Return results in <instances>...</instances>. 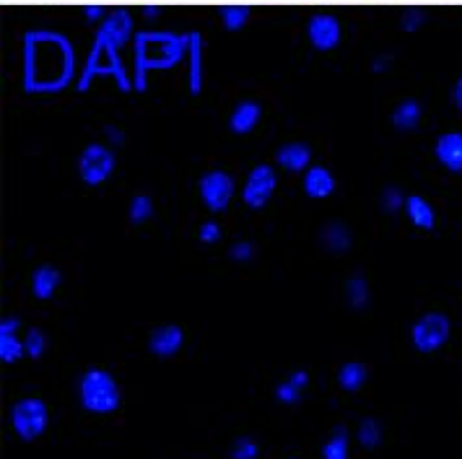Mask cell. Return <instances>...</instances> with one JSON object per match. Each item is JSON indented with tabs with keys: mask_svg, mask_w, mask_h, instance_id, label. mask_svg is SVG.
Masks as SVG:
<instances>
[{
	"mask_svg": "<svg viewBox=\"0 0 462 459\" xmlns=\"http://www.w3.org/2000/svg\"><path fill=\"white\" fill-rule=\"evenodd\" d=\"M73 50L58 32H29L23 37V88L29 94H58L73 81Z\"/></svg>",
	"mask_w": 462,
	"mask_h": 459,
	"instance_id": "cell-1",
	"label": "cell"
},
{
	"mask_svg": "<svg viewBox=\"0 0 462 459\" xmlns=\"http://www.w3.org/2000/svg\"><path fill=\"white\" fill-rule=\"evenodd\" d=\"M189 52V34L141 32L135 37V88L146 91L151 70H169Z\"/></svg>",
	"mask_w": 462,
	"mask_h": 459,
	"instance_id": "cell-2",
	"label": "cell"
},
{
	"mask_svg": "<svg viewBox=\"0 0 462 459\" xmlns=\"http://www.w3.org/2000/svg\"><path fill=\"white\" fill-rule=\"evenodd\" d=\"M81 405L88 413L106 416L120 408V387L105 369H88L81 379Z\"/></svg>",
	"mask_w": 462,
	"mask_h": 459,
	"instance_id": "cell-3",
	"label": "cell"
},
{
	"mask_svg": "<svg viewBox=\"0 0 462 459\" xmlns=\"http://www.w3.org/2000/svg\"><path fill=\"white\" fill-rule=\"evenodd\" d=\"M117 50H120V47L115 42H109V40H105L102 34L97 37L94 50H91V55H88V63H86L84 68V76H81V81H79V91H88L94 76H115L120 88H123V91H130V81H127L125 68L120 63Z\"/></svg>",
	"mask_w": 462,
	"mask_h": 459,
	"instance_id": "cell-4",
	"label": "cell"
},
{
	"mask_svg": "<svg viewBox=\"0 0 462 459\" xmlns=\"http://www.w3.org/2000/svg\"><path fill=\"white\" fill-rule=\"evenodd\" d=\"M115 167H117L115 148L105 143H88L79 156V179L86 188H99L115 174Z\"/></svg>",
	"mask_w": 462,
	"mask_h": 459,
	"instance_id": "cell-5",
	"label": "cell"
},
{
	"mask_svg": "<svg viewBox=\"0 0 462 459\" xmlns=\"http://www.w3.org/2000/svg\"><path fill=\"white\" fill-rule=\"evenodd\" d=\"M452 335V322L441 312H426L411 327V340L419 353H437Z\"/></svg>",
	"mask_w": 462,
	"mask_h": 459,
	"instance_id": "cell-6",
	"label": "cell"
},
{
	"mask_svg": "<svg viewBox=\"0 0 462 459\" xmlns=\"http://www.w3.org/2000/svg\"><path fill=\"white\" fill-rule=\"evenodd\" d=\"M198 192H200V200L210 213H224L229 208L234 195H236V182L229 171L224 169H210L200 177L198 182Z\"/></svg>",
	"mask_w": 462,
	"mask_h": 459,
	"instance_id": "cell-7",
	"label": "cell"
},
{
	"mask_svg": "<svg viewBox=\"0 0 462 459\" xmlns=\"http://www.w3.org/2000/svg\"><path fill=\"white\" fill-rule=\"evenodd\" d=\"M47 405L37 397H26L19 399L11 410V423L14 431L23 438V441H34L37 436H42V431L47 428Z\"/></svg>",
	"mask_w": 462,
	"mask_h": 459,
	"instance_id": "cell-8",
	"label": "cell"
},
{
	"mask_svg": "<svg viewBox=\"0 0 462 459\" xmlns=\"http://www.w3.org/2000/svg\"><path fill=\"white\" fill-rule=\"evenodd\" d=\"M275 188H278V174L271 164H257L247 174L245 188H242V203L250 210H263L273 200Z\"/></svg>",
	"mask_w": 462,
	"mask_h": 459,
	"instance_id": "cell-9",
	"label": "cell"
},
{
	"mask_svg": "<svg viewBox=\"0 0 462 459\" xmlns=\"http://www.w3.org/2000/svg\"><path fill=\"white\" fill-rule=\"evenodd\" d=\"M307 40L317 52H333L343 40V26L330 14H317L307 22Z\"/></svg>",
	"mask_w": 462,
	"mask_h": 459,
	"instance_id": "cell-10",
	"label": "cell"
},
{
	"mask_svg": "<svg viewBox=\"0 0 462 459\" xmlns=\"http://www.w3.org/2000/svg\"><path fill=\"white\" fill-rule=\"evenodd\" d=\"M317 239H319V247L328 252V254H333V257H343V254H348L351 247H354V231H351L348 224H343L337 218L325 221L319 226Z\"/></svg>",
	"mask_w": 462,
	"mask_h": 459,
	"instance_id": "cell-11",
	"label": "cell"
},
{
	"mask_svg": "<svg viewBox=\"0 0 462 459\" xmlns=\"http://www.w3.org/2000/svg\"><path fill=\"white\" fill-rule=\"evenodd\" d=\"M434 159L449 174H462V133L449 130L434 141Z\"/></svg>",
	"mask_w": 462,
	"mask_h": 459,
	"instance_id": "cell-12",
	"label": "cell"
},
{
	"mask_svg": "<svg viewBox=\"0 0 462 459\" xmlns=\"http://www.w3.org/2000/svg\"><path fill=\"white\" fill-rule=\"evenodd\" d=\"M312 146L304 141H291L275 151V164L289 171V174H304L307 169L312 167Z\"/></svg>",
	"mask_w": 462,
	"mask_h": 459,
	"instance_id": "cell-13",
	"label": "cell"
},
{
	"mask_svg": "<svg viewBox=\"0 0 462 459\" xmlns=\"http://www.w3.org/2000/svg\"><path fill=\"white\" fill-rule=\"evenodd\" d=\"M185 345V330L180 325H162L148 337V351L156 358H171Z\"/></svg>",
	"mask_w": 462,
	"mask_h": 459,
	"instance_id": "cell-14",
	"label": "cell"
},
{
	"mask_svg": "<svg viewBox=\"0 0 462 459\" xmlns=\"http://www.w3.org/2000/svg\"><path fill=\"white\" fill-rule=\"evenodd\" d=\"M301 188L310 200H328L336 192V174L328 167H310L301 177Z\"/></svg>",
	"mask_w": 462,
	"mask_h": 459,
	"instance_id": "cell-15",
	"label": "cell"
},
{
	"mask_svg": "<svg viewBox=\"0 0 462 459\" xmlns=\"http://www.w3.org/2000/svg\"><path fill=\"white\" fill-rule=\"evenodd\" d=\"M402 210H405V218H408L411 226H416L420 231L437 229V210L423 195H408Z\"/></svg>",
	"mask_w": 462,
	"mask_h": 459,
	"instance_id": "cell-16",
	"label": "cell"
},
{
	"mask_svg": "<svg viewBox=\"0 0 462 459\" xmlns=\"http://www.w3.org/2000/svg\"><path fill=\"white\" fill-rule=\"evenodd\" d=\"M260 117H263V106L253 102V99H245L231 109L229 115V133L234 135H250L254 127L260 125Z\"/></svg>",
	"mask_w": 462,
	"mask_h": 459,
	"instance_id": "cell-17",
	"label": "cell"
},
{
	"mask_svg": "<svg viewBox=\"0 0 462 459\" xmlns=\"http://www.w3.org/2000/svg\"><path fill=\"white\" fill-rule=\"evenodd\" d=\"M63 283V272L58 271L55 265H40L37 271L32 272V293L40 301H50L55 291Z\"/></svg>",
	"mask_w": 462,
	"mask_h": 459,
	"instance_id": "cell-18",
	"label": "cell"
},
{
	"mask_svg": "<svg viewBox=\"0 0 462 459\" xmlns=\"http://www.w3.org/2000/svg\"><path fill=\"white\" fill-rule=\"evenodd\" d=\"M420 117H423V106H420L419 99H402L393 109L390 123L398 133H413V130H419Z\"/></svg>",
	"mask_w": 462,
	"mask_h": 459,
	"instance_id": "cell-19",
	"label": "cell"
},
{
	"mask_svg": "<svg viewBox=\"0 0 462 459\" xmlns=\"http://www.w3.org/2000/svg\"><path fill=\"white\" fill-rule=\"evenodd\" d=\"M130 29H133V23H130V14L120 8V11H112L105 22H102L99 34H102L105 40H109V42L117 44V47H123V44L127 42V37H130Z\"/></svg>",
	"mask_w": 462,
	"mask_h": 459,
	"instance_id": "cell-20",
	"label": "cell"
},
{
	"mask_svg": "<svg viewBox=\"0 0 462 459\" xmlns=\"http://www.w3.org/2000/svg\"><path fill=\"white\" fill-rule=\"evenodd\" d=\"M372 301V291H369V280L364 275H351L346 280V304L354 312H364Z\"/></svg>",
	"mask_w": 462,
	"mask_h": 459,
	"instance_id": "cell-21",
	"label": "cell"
},
{
	"mask_svg": "<svg viewBox=\"0 0 462 459\" xmlns=\"http://www.w3.org/2000/svg\"><path fill=\"white\" fill-rule=\"evenodd\" d=\"M203 40L200 34H189V94H200L203 88Z\"/></svg>",
	"mask_w": 462,
	"mask_h": 459,
	"instance_id": "cell-22",
	"label": "cell"
},
{
	"mask_svg": "<svg viewBox=\"0 0 462 459\" xmlns=\"http://www.w3.org/2000/svg\"><path fill=\"white\" fill-rule=\"evenodd\" d=\"M366 366L364 363H358V361H348V363H343L340 366V372H337V384L346 390V392H358L364 384H366Z\"/></svg>",
	"mask_w": 462,
	"mask_h": 459,
	"instance_id": "cell-23",
	"label": "cell"
},
{
	"mask_svg": "<svg viewBox=\"0 0 462 459\" xmlns=\"http://www.w3.org/2000/svg\"><path fill=\"white\" fill-rule=\"evenodd\" d=\"M153 213H156V208H153V200L148 197V195H135L133 200H130V206H127V221L130 224H146V221H151L153 218Z\"/></svg>",
	"mask_w": 462,
	"mask_h": 459,
	"instance_id": "cell-24",
	"label": "cell"
},
{
	"mask_svg": "<svg viewBox=\"0 0 462 459\" xmlns=\"http://www.w3.org/2000/svg\"><path fill=\"white\" fill-rule=\"evenodd\" d=\"M22 355H26L23 340H19L16 333H11V330H0V358L5 363H16Z\"/></svg>",
	"mask_w": 462,
	"mask_h": 459,
	"instance_id": "cell-25",
	"label": "cell"
},
{
	"mask_svg": "<svg viewBox=\"0 0 462 459\" xmlns=\"http://www.w3.org/2000/svg\"><path fill=\"white\" fill-rule=\"evenodd\" d=\"M322 457L325 459H348V431L346 426H336L330 441L322 446Z\"/></svg>",
	"mask_w": 462,
	"mask_h": 459,
	"instance_id": "cell-26",
	"label": "cell"
},
{
	"mask_svg": "<svg viewBox=\"0 0 462 459\" xmlns=\"http://www.w3.org/2000/svg\"><path fill=\"white\" fill-rule=\"evenodd\" d=\"M379 208L384 216H398L400 210L405 208V195L398 185H387L379 192Z\"/></svg>",
	"mask_w": 462,
	"mask_h": 459,
	"instance_id": "cell-27",
	"label": "cell"
},
{
	"mask_svg": "<svg viewBox=\"0 0 462 459\" xmlns=\"http://www.w3.org/2000/svg\"><path fill=\"white\" fill-rule=\"evenodd\" d=\"M247 19H250V8L247 5H226V8H221V23H224L226 32L245 29Z\"/></svg>",
	"mask_w": 462,
	"mask_h": 459,
	"instance_id": "cell-28",
	"label": "cell"
},
{
	"mask_svg": "<svg viewBox=\"0 0 462 459\" xmlns=\"http://www.w3.org/2000/svg\"><path fill=\"white\" fill-rule=\"evenodd\" d=\"M358 441H361L366 449H377L379 444H382V426H379L377 418L361 420V426H358Z\"/></svg>",
	"mask_w": 462,
	"mask_h": 459,
	"instance_id": "cell-29",
	"label": "cell"
},
{
	"mask_svg": "<svg viewBox=\"0 0 462 459\" xmlns=\"http://www.w3.org/2000/svg\"><path fill=\"white\" fill-rule=\"evenodd\" d=\"M23 348H26V355L29 358H42L44 351H47V335L40 330V327H32L26 337H23Z\"/></svg>",
	"mask_w": 462,
	"mask_h": 459,
	"instance_id": "cell-30",
	"label": "cell"
},
{
	"mask_svg": "<svg viewBox=\"0 0 462 459\" xmlns=\"http://www.w3.org/2000/svg\"><path fill=\"white\" fill-rule=\"evenodd\" d=\"M257 457V444L253 438L242 436L231 446V459H254Z\"/></svg>",
	"mask_w": 462,
	"mask_h": 459,
	"instance_id": "cell-31",
	"label": "cell"
},
{
	"mask_svg": "<svg viewBox=\"0 0 462 459\" xmlns=\"http://www.w3.org/2000/svg\"><path fill=\"white\" fill-rule=\"evenodd\" d=\"M253 257H254L253 242H236V244H231V250H229L231 262H239V265H245V262H250Z\"/></svg>",
	"mask_w": 462,
	"mask_h": 459,
	"instance_id": "cell-32",
	"label": "cell"
},
{
	"mask_svg": "<svg viewBox=\"0 0 462 459\" xmlns=\"http://www.w3.org/2000/svg\"><path fill=\"white\" fill-rule=\"evenodd\" d=\"M423 23H426V14L419 11V8H411V11H405V14H402L400 29H402V32H419Z\"/></svg>",
	"mask_w": 462,
	"mask_h": 459,
	"instance_id": "cell-33",
	"label": "cell"
},
{
	"mask_svg": "<svg viewBox=\"0 0 462 459\" xmlns=\"http://www.w3.org/2000/svg\"><path fill=\"white\" fill-rule=\"evenodd\" d=\"M275 397H278V402H283V405H296V402L301 399V390H299L296 384H291V381H283V384H278Z\"/></svg>",
	"mask_w": 462,
	"mask_h": 459,
	"instance_id": "cell-34",
	"label": "cell"
},
{
	"mask_svg": "<svg viewBox=\"0 0 462 459\" xmlns=\"http://www.w3.org/2000/svg\"><path fill=\"white\" fill-rule=\"evenodd\" d=\"M198 239L203 242V244H218L221 242V226L216 224V221H206L200 231H198Z\"/></svg>",
	"mask_w": 462,
	"mask_h": 459,
	"instance_id": "cell-35",
	"label": "cell"
},
{
	"mask_svg": "<svg viewBox=\"0 0 462 459\" xmlns=\"http://www.w3.org/2000/svg\"><path fill=\"white\" fill-rule=\"evenodd\" d=\"M105 135H106V141H109V143H106V146H123V143H125V133H123V130H120V127H112V125H106L105 127Z\"/></svg>",
	"mask_w": 462,
	"mask_h": 459,
	"instance_id": "cell-36",
	"label": "cell"
},
{
	"mask_svg": "<svg viewBox=\"0 0 462 459\" xmlns=\"http://www.w3.org/2000/svg\"><path fill=\"white\" fill-rule=\"evenodd\" d=\"M390 65H393V55H377L372 70H374V73H382V70H390Z\"/></svg>",
	"mask_w": 462,
	"mask_h": 459,
	"instance_id": "cell-37",
	"label": "cell"
},
{
	"mask_svg": "<svg viewBox=\"0 0 462 459\" xmlns=\"http://www.w3.org/2000/svg\"><path fill=\"white\" fill-rule=\"evenodd\" d=\"M452 105L462 112V76L455 81V86H452Z\"/></svg>",
	"mask_w": 462,
	"mask_h": 459,
	"instance_id": "cell-38",
	"label": "cell"
},
{
	"mask_svg": "<svg viewBox=\"0 0 462 459\" xmlns=\"http://www.w3.org/2000/svg\"><path fill=\"white\" fill-rule=\"evenodd\" d=\"M291 384H296L299 390H304L307 384H310V376H307V372H294V376L289 379Z\"/></svg>",
	"mask_w": 462,
	"mask_h": 459,
	"instance_id": "cell-39",
	"label": "cell"
},
{
	"mask_svg": "<svg viewBox=\"0 0 462 459\" xmlns=\"http://www.w3.org/2000/svg\"><path fill=\"white\" fill-rule=\"evenodd\" d=\"M84 14H86V19L94 23L97 19H102V14H105V11H102L99 5H88V8H84Z\"/></svg>",
	"mask_w": 462,
	"mask_h": 459,
	"instance_id": "cell-40",
	"label": "cell"
},
{
	"mask_svg": "<svg viewBox=\"0 0 462 459\" xmlns=\"http://www.w3.org/2000/svg\"><path fill=\"white\" fill-rule=\"evenodd\" d=\"M143 14H146L148 19H153V16H159V14H162V8H159V5H146V8H143Z\"/></svg>",
	"mask_w": 462,
	"mask_h": 459,
	"instance_id": "cell-41",
	"label": "cell"
}]
</instances>
